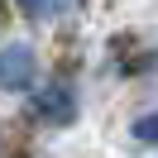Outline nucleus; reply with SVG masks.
<instances>
[{"instance_id": "f257e3e1", "label": "nucleus", "mask_w": 158, "mask_h": 158, "mask_svg": "<svg viewBox=\"0 0 158 158\" xmlns=\"http://www.w3.org/2000/svg\"><path fill=\"white\" fill-rule=\"evenodd\" d=\"M29 81H34V48L29 43L0 48V91H24Z\"/></svg>"}, {"instance_id": "f03ea898", "label": "nucleus", "mask_w": 158, "mask_h": 158, "mask_svg": "<svg viewBox=\"0 0 158 158\" xmlns=\"http://www.w3.org/2000/svg\"><path fill=\"white\" fill-rule=\"evenodd\" d=\"M72 110H77V96H72L67 81H53V86L39 91V115H43V120L62 125V120H72Z\"/></svg>"}, {"instance_id": "7ed1b4c3", "label": "nucleus", "mask_w": 158, "mask_h": 158, "mask_svg": "<svg viewBox=\"0 0 158 158\" xmlns=\"http://www.w3.org/2000/svg\"><path fill=\"white\" fill-rule=\"evenodd\" d=\"M134 139H139V144H158V110L134 120Z\"/></svg>"}]
</instances>
